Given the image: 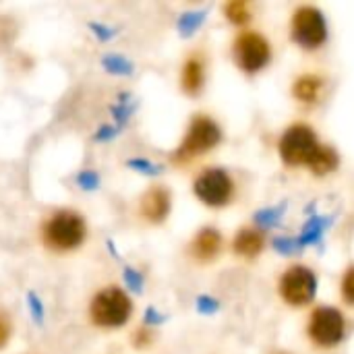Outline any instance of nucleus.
<instances>
[{"mask_svg": "<svg viewBox=\"0 0 354 354\" xmlns=\"http://www.w3.org/2000/svg\"><path fill=\"white\" fill-rule=\"evenodd\" d=\"M87 234L85 220L77 212H58L44 224V243L54 251L77 249Z\"/></svg>", "mask_w": 354, "mask_h": 354, "instance_id": "obj_1", "label": "nucleus"}, {"mask_svg": "<svg viewBox=\"0 0 354 354\" xmlns=\"http://www.w3.org/2000/svg\"><path fill=\"white\" fill-rule=\"evenodd\" d=\"M131 311V299L120 288H106L95 295L89 313L93 324L100 328H120L129 322Z\"/></svg>", "mask_w": 354, "mask_h": 354, "instance_id": "obj_2", "label": "nucleus"}, {"mask_svg": "<svg viewBox=\"0 0 354 354\" xmlns=\"http://www.w3.org/2000/svg\"><path fill=\"white\" fill-rule=\"evenodd\" d=\"M222 139V131L220 127L209 118V116H197L189 131L185 141L180 143V147L176 149L174 160L176 162H185V160H193L209 149H214Z\"/></svg>", "mask_w": 354, "mask_h": 354, "instance_id": "obj_3", "label": "nucleus"}, {"mask_svg": "<svg viewBox=\"0 0 354 354\" xmlns=\"http://www.w3.org/2000/svg\"><path fill=\"white\" fill-rule=\"evenodd\" d=\"M315 131L307 124H292L280 139V156L288 166H301L311 160L317 149Z\"/></svg>", "mask_w": 354, "mask_h": 354, "instance_id": "obj_4", "label": "nucleus"}, {"mask_svg": "<svg viewBox=\"0 0 354 354\" xmlns=\"http://www.w3.org/2000/svg\"><path fill=\"white\" fill-rule=\"evenodd\" d=\"M272 58V48L268 39L255 31H245L234 39V60L245 73L261 71Z\"/></svg>", "mask_w": 354, "mask_h": 354, "instance_id": "obj_5", "label": "nucleus"}, {"mask_svg": "<svg viewBox=\"0 0 354 354\" xmlns=\"http://www.w3.org/2000/svg\"><path fill=\"white\" fill-rule=\"evenodd\" d=\"M346 334L344 315L334 307H319L309 322V336L317 346H336Z\"/></svg>", "mask_w": 354, "mask_h": 354, "instance_id": "obj_6", "label": "nucleus"}, {"mask_svg": "<svg viewBox=\"0 0 354 354\" xmlns=\"http://www.w3.org/2000/svg\"><path fill=\"white\" fill-rule=\"evenodd\" d=\"M292 37L307 50L319 48L328 37L324 12L315 6H301L292 17Z\"/></svg>", "mask_w": 354, "mask_h": 354, "instance_id": "obj_7", "label": "nucleus"}, {"mask_svg": "<svg viewBox=\"0 0 354 354\" xmlns=\"http://www.w3.org/2000/svg\"><path fill=\"white\" fill-rule=\"evenodd\" d=\"M317 290L315 274L305 266H295L284 272L280 280V295L288 305L301 307L313 301Z\"/></svg>", "mask_w": 354, "mask_h": 354, "instance_id": "obj_8", "label": "nucleus"}, {"mask_svg": "<svg viewBox=\"0 0 354 354\" xmlns=\"http://www.w3.org/2000/svg\"><path fill=\"white\" fill-rule=\"evenodd\" d=\"M234 193V185L232 178L228 176V172L220 170V168H212L205 170L203 174H199V178L195 180V195L212 207H220L226 205L230 201Z\"/></svg>", "mask_w": 354, "mask_h": 354, "instance_id": "obj_9", "label": "nucleus"}, {"mask_svg": "<svg viewBox=\"0 0 354 354\" xmlns=\"http://www.w3.org/2000/svg\"><path fill=\"white\" fill-rule=\"evenodd\" d=\"M170 212V193L164 187H151L141 199V214L147 222L160 224Z\"/></svg>", "mask_w": 354, "mask_h": 354, "instance_id": "obj_10", "label": "nucleus"}, {"mask_svg": "<svg viewBox=\"0 0 354 354\" xmlns=\"http://www.w3.org/2000/svg\"><path fill=\"white\" fill-rule=\"evenodd\" d=\"M222 249V236L214 228H203L191 243V255L197 261H212Z\"/></svg>", "mask_w": 354, "mask_h": 354, "instance_id": "obj_11", "label": "nucleus"}, {"mask_svg": "<svg viewBox=\"0 0 354 354\" xmlns=\"http://www.w3.org/2000/svg\"><path fill=\"white\" fill-rule=\"evenodd\" d=\"M234 253L243 255L247 259H253L261 253L263 249V234L255 228H243L236 236H234Z\"/></svg>", "mask_w": 354, "mask_h": 354, "instance_id": "obj_12", "label": "nucleus"}, {"mask_svg": "<svg viewBox=\"0 0 354 354\" xmlns=\"http://www.w3.org/2000/svg\"><path fill=\"white\" fill-rule=\"evenodd\" d=\"M203 87V62L199 54H193L187 58L183 66V89L189 95H197Z\"/></svg>", "mask_w": 354, "mask_h": 354, "instance_id": "obj_13", "label": "nucleus"}, {"mask_svg": "<svg viewBox=\"0 0 354 354\" xmlns=\"http://www.w3.org/2000/svg\"><path fill=\"white\" fill-rule=\"evenodd\" d=\"M338 164H340L338 153L332 147H328V145H317L315 153L307 162V166L311 168V172L317 174V176H326V174L334 172L338 168Z\"/></svg>", "mask_w": 354, "mask_h": 354, "instance_id": "obj_14", "label": "nucleus"}, {"mask_svg": "<svg viewBox=\"0 0 354 354\" xmlns=\"http://www.w3.org/2000/svg\"><path fill=\"white\" fill-rule=\"evenodd\" d=\"M319 89H322V79L315 77V75H303L295 83V95L301 102H307V104H311V102L317 100Z\"/></svg>", "mask_w": 354, "mask_h": 354, "instance_id": "obj_15", "label": "nucleus"}, {"mask_svg": "<svg viewBox=\"0 0 354 354\" xmlns=\"http://www.w3.org/2000/svg\"><path fill=\"white\" fill-rule=\"evenodd\" d=\"M332 224V220L330 218H319V216H313L307 224H305V228H303V236H301V247L303 245H313V243H319V239L324 236V232H326V228Z\"/></svg>", "mask_w": 354, "mask_h": 354, "instance_id": "obj_16", "label": "nucleus"}, {"mask_svg": "<svg viewBox=\"0 0 354 354\" xmlns=\"http://www.w3.org/2000/svg\"><path fill=\"white\" fill-rule=\"evenodd\" d=\"M224 10H226V17H228L232 23H236V25H243V23H247V21L251 19L249 4H247V2H243V0L228 2Z\"/></svg>", "mask_w": 354, "mask_h": 354, "instance_id": "obj_17", "label": "nucleus"}, {"mask_svg": "<svg viewBox=\"0 0 354 354\" xmlns=\"http://www.w3.org/2000/svg\"><path fill=\"white\" fill-rule=\"evenodd\" d=\"M203 19H205V10L187 12V15H183L180 21H178V31H180L183 35H191V33L203 23Z\"/></svg>", "mask_w": 354, "mask_h": 354, "instance_id": "obj_18", "label": "nucleus"}, {"mask_svg": "<svg viewBox=\"0 0 354 354\" xmlns=\"http://www.w3.org/2000/svg\"><path fill=\"white\" fill-rule=\"evenodd\" d=\"M282 212L284 207H274V209H261L255 214V222L261 224L263 228H272V226H278L280 220H282Z\"/></svg>", "mask_w": 354, "mask_h": 354, "instance_id": "obj_19", "label": "nucleus"}, {"mask_svg": "<svg viewBox=\"0 0 354 354\" xmlns=\"http://www.w3.org/2000/svg\"><path fill=\"white\" fill-rule=\"evenodd\" d=\"M104 66L110 71V73H116V75H129L133 71V64L129 60H124L122 56H106L104 58Z\"/></svg>", "mask_w": 354, "mask_h": 354, "instance_id": "obj_20", "label": "nucleus"}, {"mask_svg": "<svg viewBox=\"0 0 354 354\" xmlns=\"http://www.w3.org/2000/svg\"><path fill=\"white\" fill-rule=\"evenodd\" d=\"M274 249L282 255H292L301 251V243L295 239H276L274 241Z\"/></svg>", "mask_w": 354, "mask_h": 354, "instance_id": "obj_21", "label": "nucleus"}, {"mask_svg": "<svg viewBox=\"0 0 354 354\" xmlns=\"http://www.w3.org/2000/svg\"><path fill=\"white\" fill-rule=\"evenodd\" d=\"M353 268L346 270L344 278H342V295H344V301L346 303H353Z\"/></svg>", "mask_w": 354, "mask_h": 354, "instance_id": "obj_22", "label": "nucleus"}, {"mask_svg": "<svg viewBox=\"0 0 354 354\" xmlns=\"http://www.w3.org/2000/svg\"><path fill=\"white\" fill-rule=\"evenodd\" d=\"M129 166L131 168H135V170H141V172H145V174H158L162 168H158V166H153V164H149L147 160H131L129 162Z\"/></svg>", "mask_w": 354, "mask_h": 354, "instance_id": "obj_23", "label": "nucleus"}, {"mask_svg": "<svg viewBox=\"0 0 354 354\" xmlns=\"http://www.w3.org/2000/svg\"><path fill=\"white\" fill-rule=\"evenodd\" d=\"M77 183H79L83 189H95L97 183H100V178H97L95 172H81L79 178H77Z\"/></svg>", "mask_w": 354, "mask_h": 354, "instance_id": "obj_24", "label": "nucleus"}, {"mask_svg": "<svg viewBox=\"0 0 354 354\" xmlns=\"http://www.w3.org/2000/svg\"><path fill=\"white\" fill-rule=\"evenodd\" d=\"M124 278H127V284H129L133 290H137V292H139V290L143 288V278H141L137 272H133L131 268H127V270H124Z\"/></svg>", "mask_w": 354, "mask_h": 354, "instance_id": "obj_25", "label": "nucleus"}, {"mask_svg": "<svg viewBox=\"0 0 354 354\" xmlns=\"http://www.w3.org/2000/svg\"><path fill=\"white\" fill-rule=\"evenodd\" d=\"M218 307H220V305H218L216 301H212L209 297H199V301H197V309H199L201 313H205V315L216 313Z\"/></svg>", "mask_w": 354, "mask_h": 354, "instance_id": "obj_26", "label": "nucleus"}, {"mask_svg": "<svg viewBox=\"0 0 354 354\" xmlns=\"http://www.w3.org/2000/svg\"><path fill=\"white\" fill-rule=\"evenodd\" d=\"M8 336H10V324L6 317L0 315V348L8 342Z\"/></svg>", "mask_w": 354, "mask_h": 354, "instance_id": "obj_27", "label": "nucleus"}, {"mask_svg": "<svg viewBox=\"0 0 354 354\" xmlns=\"http://www.w3.org/2000/svg\"><path fill=\"white\" fill-rule=\"evenodd\" d=\"M29 305H31V311H33V317L35 319H41V305L37 303L35 295H29Z\"/></svg>", "mask_w": 354, "mask_h": 354, "instance_id": "obj_28", "label": "nucleus"}, {"mask_svg": "<svg viewBox=\"0 0 354 354\" xmlns=\"http://www.w3.org/2000/svg\"><path fill=\"white\" fill-rule=\"evenodd\" d=\"M116 135V129H112V127H104V129H100V133L95 135V139L97 141H102V139H110V137H114Z\"/></svg>", "mask_w": 354, "mask_h": 354, "instance_id": "obj_29", "label": "nucleus"}, {"mask_svg": "<svg viewBox=\"0 0 354 354\" xmlns=\"http://www.w3.org/2000/svg\"><path fill=\"white\" fill-rule=\"evenodd\" d=\"M91 29H95L97 31V35L102 37V39H106V37H110L112 35V29H108V27H102V25H91Z\"/></svg>", "mask_w": 354, "mask_h": 354, "instance_id": "obj_30", "label": "nucleus"}, {"mask_svg": "<svg viewBox=\"0 0 354 354\" xmlns=\"http://www.w3.org/2000/svg\"><path fill=\"white\" fill-rule=\"evenodd\" d=\"M147 322H164V317H158V313H153V309H147Z\"/></svg>", "mask_w": 354, "mask_h": 354, "instance_id": "obj_31", "label": "nucleus"}]
</instances>
